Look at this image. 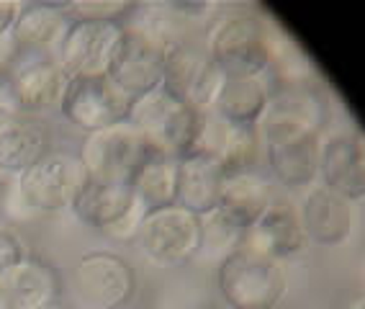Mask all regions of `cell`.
Listing matches in <instances>:
<instances>
[{
  "instance_id": "obj_1",
  "label": "cell",
  "mask_w": 365,
  "mask_h": 309,
  "mask_svg": "<svg viewBox=\"0 0 365 309\" xmlns=\"http://www.w3.org/2000/svg\"><path fill=\"white\" fill-rule=\"evenodd\" d=\"M278 29L250 6L222 8L203 34L206 49L222 75H267Z\"/></svg>"
},
{
  "instance_id": "obj_2",
  "label": "cell",
  "mask_w": 365,
  "mask_h": 309,
  "mask_svg": "<svg viewBox=\"0 0 365 309\" xmlns=\"http://www.w3.org/2000/svg\"><path fill=\"white\" fill-rule=\"evenodd\" d=\"M257 134L270 176L286 188H309L319 181L322 129L304 118L267 106Z\"/></svg>"
},
{
  "instance_id": "obj_3",
  "label": "cell",
  "mask_w": 365,
  "mask_h": 309,
  "mask_svg": "<svg viewBox=\"0 0 365 309\" xmlns=\"http://www.w3.org/2000/svg\"><path fill=\"white\" fill-rule=\"evenodd\" d=\"M216 286L229 309H278L288 278L281 260L240 245L216 268Z\"/></svg>"
},
{
  "instance_id": "obj_4",
  "label": "cell",
  "mask_w": 365,
  "mask_h": 309,
  "mask_svg": "<svg viewBox=\"0 0 365 309\" xmlns=\"http://www.w3.org/2000/svg\"><path fill=\"white\" fill-rule=\"evenodd\" d=\"M11 181L24 204L34 211V217H46L70 209L88 176L78 152L52 147L31 168Z\"/></svg>"
},
{
  "instance_id": "obj_5",
  "label": "cell",
  "mask_w": 365,
  "mask_h": 309,
  "mask_svg": "<svg viewBox=\"0 0 365 309\" xmlns=\"http://www.w3.org/2000/svg\"><path fill=\"white\" fill-rule=\"evenodd\" d=\"M152 147L137 126L129 121L113 124L101 132L85 134L78 158L85 176L101 183L129 186L139 165L152 155Z\"/></svg>"
},
{
  "instance_id": "obj_6",
  "label": "cell",
  "mask_w": 365,
  "mask_h": 309,
  "mask_svg": "<svg viewBox=\"0 0 365 309\" xmlns=\"http://www.w3.org/2000/svg\"><path fill=\"white\" fill-rule=\"evenodd\" d=\"M222 70L206 49L203 36H188L165 49L163 88L182 106L209 111L222 88Z\"/></svg>"
},
{
  "instance_id": "obj_7",
  "label": "cell",
  "mask_w": 365,
  "mask_h": 309,
  "mask_svg": "<svg viewBox=\"0 0 365 309\" xmlns=\"http://www.w3.org/2000/svg\"><path fill=\"white\" fill-rule=\"evenodd\" d=\"M137 245L144 258L163 268H180L198 258L201 248V217L173 204L144 214Z\"/></svg>"
},
{
  "instance_id": "obj_8",
  "label": "cell",
  "mask_w": 365,
  "mask_h": 309,
  "mask_svg": "<svg viewBox=\"0 0 365 309\" xmlns=\"http://www.w3.org/2000/svg\"><path fill=\"white\" fill-rule=\"evenodd\" d=\"M57 108L67 124H72L85 134H93L126 121L131 108V96H126L121 88L113 86L108 75L75 78L67 80Z\"/></svg>"
},
{
  "instance_id": "obj_9",
  "label": "cell",
  "mask_w": 365,
  "mask_h": 309,
  "mask_svg": "<svg viewBox=\"0 0 365 309\" xmlns=\"http://www.w3.org/2000/svg\"><path fill=\"white\" fill-rule=\"evenodd\" d=\"M121 34H124L121 24L70 21L54 49V62L67 80L101 78L108 73Z\"/></svg>"
},
{
  "instance_id": "obj_10",
  "label": "cell",
  "mask_w": 365,
  "mask_h": 309,
  "mask_svg": "<svg viewBox=\"0 0 365 309\" xmlns=\"http://www.w3.org/2000/svg\"><path fill=\"white\" fill-rule=\"evenodd\" d=\"M75 286L93 309H121L137 291V273L118 253L91 250L75 263Z\"/></svg>"
},
{
  "instance_id": "obj_11",
  "label": "cell",
  "mask_w": 365,
  "mask_h": 309,
  "mask_svg": "<svg viewBox=\"0 0 365 309\" xmlns=\"http://www.w3.org/2000/svg\"><path fill=\"white\" fill-rule=\"evenodd\" d=\"M165 46L150 34L134 26H124L121 41L108 65V80L118 86L126 96L137 98L142 93H150L163 86Z\"/></svg>"
},
{
  "instance_id": "obj_12",
  "label": "cell",
  "mask_w": 365,
  "mask_h": 309,
  "mask_svg": "<svg viewBox=\"0 0 365 309\" xmlns=\"http://www.w3.org/2000/svg\"><path fill=\"white\" fill-rule=\"evenodd\" d=\"M8 83L21 116H41L59 106L67 78L54 57H21L8 70Z\"/></svg>"
},
{
  "instance_id": "obj_13",
  "label": "cell",
  "mask_w": 365,
  "mask_h": 309,
  "mask_svg": "<svg viewBox=\"0 0 365 309\" xmlns=\"http://www.w3.org/2000/svg\"><path fill=\"white\" fill-rule=\"evenodd\" d=\"M319 183L352 204L365 198V142L355 132L322 137Z\"/></svg>"
},
{
  "instance_id": "obj_14",
  "label": "cell",
  "mask_w": 365,
  "mask_h": 309,
  "mask_svg": "<svg viewBox=\"0 0 365 309\" xmlns=\"http://www.w3.org/2000/svg\"><path fill=\"white\" fill-rule=\"evenodd\" d=\"M240 245H247L252 250L262 253L267 258L275 260H288L296 258L307 250L309 237L301 227L299 206H294L291 201L275 198L273 204L267 206V211L262 214L252 227L245 230Z\"/></svg>"
},
{
  "instance_id": "obj_15",
  "label": "cell",
  "mask_w": 365,
  "mask_h": 309,
  "mask_svg": "<svg viewBox=\"0 0 365 309\" xmlns=\"http://www.w3.org/2000/svg\"><path fill=\"white\" fill-rule=\"evenodd\" d=\"M299 217L309 243L334 248L350 240L352 227H355V206L345 196L334 193L332 188L314 183L304 193Z\"/></svg>"
},
{
  "instance_id": "obj_16",
  "label": "cell",
  "mask_w": 365,
  "mask_h": 309,
  "mask_svg": "<svg viewBox=\"0 0 365 309\" xmlns=\"http://www.w3.org/2000/svg\"><path fill=\"white\" fill-rule=\"evenodd\" d=\"M67 24H70L67 3H57V0L21 3L19 19L11 31L16 59L54 57V49L62 39Z\"/></svg>"
},
{
  "instance_id": "obj_17",
  "label": "cell",
  "mask_w": 365,
  "mask_h": 309,
  "mask_svg": "<svg viewBox=\"0 0 365 309\" xmlns=\"http://www.w3.org/2000/svg\"><path fill=\"white\" fill-rule=\"evenodd\" d=\"M137 209H144V206L134 198L129 186L101 183V181H91V178L83 183V188L70 206V211L80 224L103 232V235H111L118 224L129 219Z\"/></svg>"
},
{
  "instance_id": "obj_18",
  "label": "cell",
  "mask_w": 365,
  "mask_h": 309,
  "mask_svg": "<svg viewBox=\"0 0 365 309\" xmlns=\"http://www.w3.org/2000/svg\"><path fill=\"white\" fill-rule=\"evenodd\" d=\"M57 299V270L41 258L26 255L0 273V309H39Z\"/></svg>"
},
{
  "instance_id": "obj_19",
  "label": "cell",
  "mask_w": 365,
  "mask_h": 309,
  "mask_svg": "<svg viewBox=\"0 0 365 309\" xmlns=\"http://www.w3.org/2000/svg\"><path fill=\"white\" fill-rule=\"evenodd\" d=\"M270 103L267 75H224L211 111L232 126H257Z\"/></svg>"
},
{
  "instance_id": "obj_20",
  "label": "cell",
  "mask_w": 365,
  "mask_h": 309,
  "mask_svg": "<svg viewBox=\"0 0 365 309\" xmlns=\"http://www.w3.org/2000/svg\"><path fill=\"white\" fill-rule=\"evenodd\" d=\"M275 201L273 183L265 173L240 171V173H224L222 193H219V206L229 219H235L240 227H252L257 219L267 211V206Z\"/></svg>"
},
{
  "instance_id": "obj_21",
  "label": "cell",
  "mask_w": 365,
  "mask_h": 309,
  "mask_svg": "<svg viewBox=\"0 0 365 309\" xmlns=\"http://www.w3.org/2000/svg\"><path fill=\"white\" fill-rule=\"evenodd\" d=\"M224 168L214 155H188L178 160V196L175 204L198 217L219 206Z\"/></svg>"
},
{
  "instance_id": "obj_22",
  "label": "cell",
  "mask_w": 365,
  "mask_h": 309,
  "mask_svg": "<svg viewBox=\"0 0 365 309\" xmlns=\"http://www.w3.org/2000/svg\"><path fill=\"white\" fill-rule=\"evenodd\" d=\"M49 150V132L39 118L19 116L0 132V176H21Z\"/></svg>"
},
{
  "instance_id": "obj_23",
  "label": "cell",
  "mask_w": 365,
  "mask_h": 309,
  "mask_svg": "<svg viewBox=\"0 0 365 309\" xmlns=\"http://www.w3.org/2000/svg\"><path fill=\"white\" fill-rule=\"evenodd\" d=\"M129 188L147 211L173 206L178 196V160L152 152L134 173Z\"/></svg>"
},
{
  "instance_id": "obj_24",
  "label": "cell",
  "mask_w": 365,
  "mask_h": 309,
  "mask_svg": "<svg viewBox=\"0 0 365 309\" xmlns=\"http://www.w3.org/2000/svg\"><path fill=\"white\" fill-rule=\"evenodd\" d=\"M260 155H262V142H260V134H257V126L229 124L216 160L222 163L224 173H240V171H255L257 163H260Z\"/></svg>"
},
{
  "instance_id": "obj_25",
  "label": "cell",
  "mask_w": 365,
  "mask_h": 309,
  "mask_svg": "<svg viewBox=\"0 0 365 309\" xmlns=\"http://www.w3.org/2000/svg\"><path fill=\"white\" fill-rule=\"evenodd\" d=\"M242 237H245V227H240L235 219H229L224 211L214 209L201 217V248H198V255L216 258L222 263L229 253L240 248Z\"/></svg>"
},
{
  "instance_id": "obj_26",
  "label": "cell",
  "mask_w": 365,
  "mask_h": 309,
  "mask_svg": "<svg viewBox=\"0 0 365 309\" xmlns=\"http://www.w3.org/2000/svg\"><path fill=\"white\" fill-rule=\"evenodd\" d=\"M137 3L131 0H67L70 21H101V24H121L131 16Z\"/></svg>"
},
{
  "instance_id": "obj_27",
  "label": "cell",
  "mask_w": 365,
  "mask_h": 309,
  "mask_svg": "<svg viewBox=\"0 0 365 309\" xmlns=\"http://www.w3.org/2000/svg\"><path fill=\"white\" fill-rule=\"evenodd\" d=\"M24 258H26V245H24L21 235L6 224H0V273Z\"/></svg>"
},
{
  "instance_id": "obj_28",
  "label": "cell",
  "mask_w": 365,
  "mask_h": 309,
  "mask_svg": "<svg viewBox=\"0 0 365 309\" xmlns=\"http://www.w3.org/2000/svg\"><path fill=\"white\" fill-rule=\"evenodd\" d=\"M21 116L19 106H16L14 93H11V83H8V73H0V132L11 126L16 118Z\"/></svg>"
},
{
  "instance_id": "obj_29",
  "label": "cell",
  "mask_w": 365,
  "mask_h": 309,
  "mask_svg": "<svg viewBox=\"0 0 365 309\" xmlns=\"http://www.w3.org/2000/svg\"><path fill=\"white\" fill-rule=\"evenodd\" d=\"M19 11H21L19 0H0V39L11 36L16 19H19Z\"/></svg>"
},
{
  "instance_id": "obj_30",
  "label": "cell",
  "mask_w": 365,
  "mask_h": 309,
  "mask_svg": "<svg viewBox=\"0 0 365 309\" xmlns=\"http://www.w3.org/2000/svg\"><path fill=\"white\" fill-rule=\"evenodd\" d=\"M39 309H72L70 304H65V302H49V304H44V307H39Z\"/></svg>"
},
{
  "instance_id": "obj_31",
  "label": "cell",
  "mask_w": 365,
  "mask_h": 309,
  "mask_svg": "<svg viewBox=\"0 0 365 309\" xmlns=\"http://www.w3.org/2000/svg\"><path fill=\"white\" fill-rule=\"evenodd\" d=\"M355 309H365V299H360V302L355 304Z\"/></svg>"
},
{
  "instance_id": "obj_32",
  "label": "cell",
  "mask_w": 365,
  "mask_h": 309,
  "mask_svg": "<svg viewBox=\"0 0 365 309\" xmlns=\"http://www.w3.org/2000/svg\"><path fill=\"white\" fill-rule=\"evenodd\" d=\"M193 309H216V307H193Z\"/></svg>"
}]
</instances>
